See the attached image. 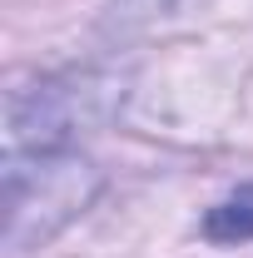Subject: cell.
<instances>
[{"label": "cell", "instance_id": "6da1fadb", "mask_svg": "<svg viewBox=\"0 0 253 258\" xmlns=\"http://www.w3.org/2000/svg\"><path fill=\"white\" fill-rule=\"evenodd\" d=\"M204 233H209V238H219V243L253 238V189H238L233 199H223L219 209H209Z\"/></svg>", "mask_w": 253, "mask_h": 258}]
</instances>
